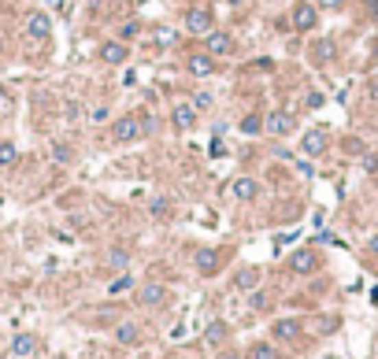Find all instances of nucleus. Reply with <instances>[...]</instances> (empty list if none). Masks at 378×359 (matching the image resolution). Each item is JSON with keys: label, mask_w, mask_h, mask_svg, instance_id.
Returning a JSON list of instances; mask_svg holds the SVG:
<instances>
[{"label": "nucleus", "mask_w": 378, "mask_h": 359, "mask_svg": "<svg viewBox=\"0 0 378 359\" xmlns=\"http://www.w3.org/2000/svg\"><path fill=\"white\" fill-rule=\"evenodd\" d=\"M226 334H230V326H226L223 319H215V322H208L204 341H208V345H223V341H226Z\"/></svg>", "instance_id": "obj_19"}, {"label": "nucleus", "mask_w": 378, "mask_h": 359, "mask_svg": "<svg viewBox=\"0 0 378 359\" xmlns=\"http://www.w3.org/2000/svg\"><path fill=\"white\" fill-rule=\"evenodd\" d=\"M15 163H19V149H15L12 141H0V171L15 167Z\"/></svg>", "instance_id": "obj_21"}, {"label": "nucleus", "mask_w": 378, "mask_h": 359, "mask_svg": "<svg viewBox=\"0 0 378 359\" xmlns=\"http://www.w3.org/2000/svg\"><path fill=\"white\" fill-rule=\"evenodd\" d=\"M215 359H245V356H241V352H219Z\"/></svg>", "instance_id": "obj_33"}, {"label": "nucleus", "mask_w": 378, "mask_h": 359, "mask_svg": "<svg viewBox=\"0 0 378 359\" xmlns=\"http://www.w3.org/2000/svg\"><path fill=\"white\" fill-rule=\"evenodd\" d=\"M204 41H208V56H230V52H234V38L223 34V30L204 34Z\"/></svg>", "instance_id": "obj_11"}, {"label": "nucleus", "mask_w": 378, "mask_h": 359, "mask_svg": "<svg viewBox=\"0 0 378 359\" xmlns=\"http://www.w3.org/2000/svg\"><path fill=\"white\" fill-rule=\"evenodd\" d=\"M211 26H215V19H211V8L208 4H193L189 12H186V30L189 34H211Z\"/></svg>", "instance_id": "obj_2"}, {"label": "nucleus", "mask_w": 378, "mask_h": 359, "mask_svg": "<svg viewBox=\"0 0 378 359\" xmlns=\"http://www.w3.org/2000/svg\"><path fill=\"white\" fill-rule=\"evenodd\" d=\"M126 260H130V256H126L123 248H115V252H112V267H126Z\"/></svg>", "instance_id": "obj_30"}, {"label": "nucleus", "mask_w": 378, "mask_h": 359, "mask_svg": "<svg viewBox=\"0 0 378 359\" xmlns=\"http://www.w3.org/2000/svg\"><path fill=\"white\" fill-rule=\"evenodd\" d=\"M319 4H327V8H341L345 0H319Z\"/></svg>", "instance_id": "obj_34"}, {"label": "nucleus", "mask_w": 378, "mask_h": 359, "mask_svg": "<svg viewBox=\"0 0 378 359\" xmlns=\"http://www.w3.org/2000/svg\"><path fill=\"white\" fill-rule=\"evenodd\" d=\"M189 75L193 78H211L215 75V56H208V52H193L189 56Z\"/></svg>", "instance_id": "obj_12"}, {"label": "nucleus", "mask_w": 378, "mask_h": 359, "mask_svg": "<svg viewBox=\"0 0 378 359\" xmlns=\"http://www.w3.org/2000/svg\"><path fill=\"white\" fill-rule=\"evenodd\" d=\"M241 134H248V137L263 134V119H260V115H245V119H241Z\"/></svg>", "instance_id": "obj_24"}, {"label": "nucleus", "mask_w": 378, "mask_h": 359, "mask_svg": "<svg viewBox=\"0 0 378 359\" xmlns=\"http://www.w3.org/2000/svg\"><path fill=\"white\" fill-rule=\"evenodd\" d=\"M245 359H282V356H279V348H274V345H263V341H260V345L248 348Z\"/></svg>", "instance_id": "obj_22"}, {"label": "nucleus", "mask_w": 378, "mask_h": 359, "mask_svg": "<svg viewBox=\"0 0 378 359\" xmlns=\"http://www.w3.org/2000/svg\"><path fill=\"white\" fill-rule=\"evenodd\" d=\"M193 267H197V274L211 278V274H219V267H223V252H219V248H200V252L193 256Z\"/></svg>", "instance_id": "obj_6"}, {"label": "nucleus", "mask_w": 378, "mask_h": 359, "mask_svg": "<svg viewBox=\"0 0 378 359\" xmlns=\"http://www.w3.org/2000/svg\"><path fill=\"white\" fill-rule=\"evenodd\" d=\"M112 137H115V145H134V141H141V137H145L141 119H137V115L115 119V123H112Z\"/></svg>", "instance_id": "obj_1"}, {"label": "nucleus", "mask_w": 378, "mask_h": 359, "mask_svg": "<svg viewBox=\"0 0 378 359\" xmlns=\"http://www.w3.org/2000/svg\"><path fill=\"white\" fill-rule=\"evenodd\" d=\"M171 123L178 126V130H193V126H197V108L193 104H174Z\"/></svg>", "instance_id": "obj_15"}, {"label": "nucleus", "mask_w": 378, "mask_h": 359, "mask_svg": "<svg viewBox=\"0 0 378 359\" xmlns=\"http://www.w3.org/2000/svg\"><path fill=\"white\" fill-rule=\"evenodd\" d=\"M364 167H367V171H378V156H367V160H364Z\"/></svg>", "instance_id": "obj_32"}, {"label": "nucleus", "mask_w": 378, "mask_h": 359, "mask_svg": "<svg viewBox=\"0 0 378 359\" xmlns=\"http://www.w3.org/2000/svg\"><path fill=\"white\" fill-rule=\"evenodd\" d=\"M137 300L145 304V308H160V304H167V285L160 282H145L141 293H137Z\"/></svg>", "instance_id": "obj_10"}, {"label": "nucleus", "mask_w": 378, "mask_h": 359, "mask_svg": "<svg viewBox=\"0 0 378 359\" xmlns=\"http://www.w3.org/2000/svg\"><path fill=\"white\" fill-rule=\"evenodd\" d=\"M97 56H100V63H112V67H119V63H126V60H130V45H126V41H104V45H100V49H97Z\"/></svg>", "instance_id": "obj_7"}, {"label": "nucleus", "mask_w": 378, "mask_h": 359, "mask_svg": "<svg viewBox=\"0 0 378 359\" xmlns=\"http://www.w3.org/2000/svg\"><path fill=\"white\" fill-rule=\"evenodd\" d=\"M45 4H49V8H63L67 0H45Z\"/></svg>", "instance_id": "obj_35"}, {"label": "nucleus", "mask_w": 378, "mask_h": 359, "mask_svg": "<svg viewBox=\"0 0 378 359\" xmlns=\"http://www.w3.org/2000/svg\"><path fill=\"white\" fill-rule=\"evenodd\" d=\"M137 34H141V26H137V23H123V26H119V41H126V45H130Z\"/></svg>", "instance_id": "obj_25"}, {"label": "nucleus", "mask_w": 378, "mask_h": 359, "mask_svg": "<svg viewBox=\"0 0 378 359\" xmlns=\"http://www.w3.org/2000/svg\"><path fill=\"white\" fill-rule=\"evenodd\" d=\"M230 193H234V200L248 204V200H256V197H260V186H256V178H234Z\"/></svg>", "instance_id": "obj_14"}, {"label": "nucleus", "mask_w": 378, "mask_h": 359, "mask_svg": "<svg viewBox=\"0 0 378 359\" xmlns=\"http://www.w3.org/2000/svg\"><path fill=\"white\" fill-rule=\"evenodd\" d=\"M248 304H252V311H267V308H271V297H267V293H256V289H252V300H248Z\"/></svg>", "instance_id": "obj_26"}, {"label": "nucleus", "mask_w": 378, "mask_h": 359, "mask_svg": "<svg viewBox=\"0 0 378 359\" xmlns=\"http://www.w3.org/2000/svg\"><path fill=\"white\" fill-rule=\"evenodd\" d=\"M327 149H330V134L322 130V126H316V130H308L300 137V152L308 156V160H316V156H322Z\"/></svg>", "instance_id": "obj_4"}, {"label": "nucleus", "mask_w": 378, "mask_h": 359, "mask_svg": "<svg viewBox=\"0 0 378 359\" xmlns=\"http://www.w3.org/2000/svg\"><path fill=\"white\" fill-rule=\"evenodd\" d=\"M52 160H56V163H71V145H52Z\"/></svg>", "instance_id": "obj_27"}, {"label": "nucleus", "mask_w": 378, "mask_h": 359, "mask_svg": "<svg viewBox=\"0 0 378 359\" xmlns=\"http://www.w3.org/2000/svg\"><path fill=\"white\" fill-rule=\"evenodd\" d=\"M49 34H52V19L45 12H30V15H26V38H30V41H49Z\"/></svg>", "instance_id": "obj_8"}, {"label": "nucleus", "mask_w": 378, "mask_h": 359, "mask_svg": "<svg viewBox=\"0 0 378 359\" xmlns=\"http://www.w3.org/2000/svg\"><path fill=\"white\" fill-rule=\"evenodd\" d=\"M34 352H38V337L34 334H15L12 337V356L15 359H30Z\"/></svg>", "instance_id": "obj_13"}, {"label": "nucleus", "mask_w": 378, "mask_h": 359, "mask_svg": "<svg viewBox=\"0 0 378 359\" xmlns=\"http://www.w3.org/2000/svg\"><path fill=\"white\" fill-rule=\"evenodd\" d=\"M167 359H186V356H167Z\"/></svg>", "instance_id": "obj_37"}, {"label": "nucleus", "mask_w": 378, "mask_h": 359, "mask_svg": "<svg viewBox=\"0 0 378 359\" xmlns=\"http://www.w3.org/2000/svg\"><path fill=\"white\" fill-rule=\"evenodd\" d=\"M311 52H316V60H319V63H330V60L338 56L334 41H316V49H311Z\"/></svg>", "instance_id": "obj_23"}, {"label": "nucleus", "mask_w": 378, "mask_h": 359, "mask_svg": "<svg viewBox=\"0 0 378 359\" xmlns=\"http://www.w3.org/2000/svg\"><path fill=\"white\" fill-rule=\"evenodd\" d=\"M371 252H375V256H378V234H375V237H371Z\"/></svg>", "instance_id": "obj_36"}, {"label": "nucleus", "mask_w": 378, "mask_h": 359, "mask_svg": "<svg viewBox=\"0 0 378 359\" xmlns=\"http://www.w3.org/2000/svg\"><path fill=\"white\" fill-rule=\"evenodd\" d=\"M293 130H297V119H293V112H271L263 119V134L271 137H290Z\"/></svg>", "instance_id": "obj_3"}, {"label": "nucleus", "mask_w": 378, "mask_h": 359, "mask_svg": "<svg viewBox=\"0 0 378 359\" xmlns=\"http://www.w3.org/2000/svg\"><path fill=\"white\" fill-rule=\"evenodd\" d=\"M149 211H152L156 219H171L174 215V200L171 197H156L152 204H149Z\"/></svg>", "instance_id": "obj_20"}, {"label": "nucleus", "mask_w": 378, "mask_h": 359, "mask_svg": "<svg viewBox=\"0 0 378 359\" xmlns=\"http://www.w3.org/2000/svg\"><path fill=\"white\" fill-rule=\"evenodd\" d=\"M271 334H274V341H297L300 337V322L297 319H279Z\"/></svg>", "instance_id": "obj_17"}, {"label": "nucleus", "mask_w": 378, "mask_h": 359, "mask_svg": "<svg viewBox=\"0 0 378 359\" xmlns=\"http://www.w3.org/2000/svg\"><path fill=\"white\" fill-rule=\"evenodd\" d=\"M290 271L293 274H316L319 271V256L311 252V248H297V252L290 256Z\"/></svg>", "instance_id": "obj_9"}, {"label": "nucleus", "mask_w": 378, "mask_h": 359, "mask_svg": "<svg viewBox=\"0 0 378 359\" xmlns=\"http://www.w3.org/2000/svg\"><path fill=\"white\" fill-rule=\"evenodd\" d=\"M49 359H63V356H49Z\"/></svg>", "instance_id": "obj_38"}, {"label": "nucleus", "mask_w": 378, "mask_h": 359, "mask_svg": "<svg viewBox=\"0 0 378 359\" xmlns=\"http://www.w3.org/2000/svg\"><path fill=\"white\" fill-rule=\"evenodd\" d=\"M367 89H371V97L378 100V75H371V82H367Z\"/></svg>", "instance_id": "obj_31"}, {"label": "nucleus", "mask_w": 378, "mask_h": 359, "mask_svg": "<svg viewBox=\"0 0 378 359\" xmlns=\"http://www.w3.org/2000/svg\"><path fill=\"white\" fill-rule=\"evenodd\" d=\"M126 289H130V278L123 274V278H115V282H112V289H108V293H115V297H119V293H126Z\"/></svg>", "instance_id": "obj_29"}, {"label": "nucleus", "mask_w": 378, "mask_h": 359, "mask_svg": "<svg viewBox=\"0 0 378 359\" xmlns=\"http://www.w3.org/2000/svg\"><path fill=\"white\" fill-rule=\"evenodd\" d=\"M256 285H260V271H256V267H241V271L234 274V289L237 293H252Z\"/></svg>", "instance_id": "obj_16"}, {"label": "nucleus", "mask_w": 378, "mask_h": 359, "mask_svg": "<svg viewBox=\"0 0 378 359\" xmlns=\"http://www.w3.org/2000/svg\"><path fill=\"white\" fill-rule=\"evenodd\" d=\"M115 341H119V345H126V348H134L137 341H141V326H137V322H123V326L115 330Z\"/></svg>", "instance_id": "obj_18"}, {"label": "nucleus", "mask_w": 378, "mask_h": 359, "mask_svg": "<svg viewBox=\"0 0 378 359\" xmlns=\"http://www.w3.org/2000/svg\"><path fill=\"white\" fill-rule=\"evenodd\" d=\"M316 23H319L316 4L297 0V4H293V26H297V34H311V30H316Z\"/></svg>", "instance_id": "obj_5"}, {"label": "nucleus", "mask_w": 378, "mask_h": 359, "mask_svg": "<svg viewBox=\"0 0 378 359\" xmlns=\"http://www.w3.org/2000/svg\"><path fill=\"white\" fill-rule=\"evenodd\" d=\"M197 112H204V108H211V93H193V100H189Z\"/></svg>", "instance_id": "obj_28"}]
</instances>
